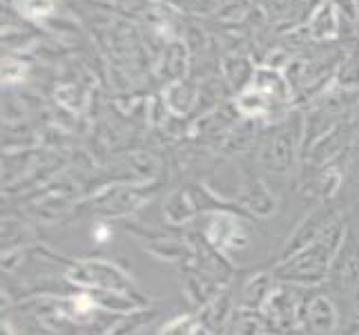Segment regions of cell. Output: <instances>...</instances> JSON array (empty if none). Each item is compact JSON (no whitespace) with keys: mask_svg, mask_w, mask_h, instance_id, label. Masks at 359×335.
Instances as JSON below:
<instances>
[{"mask_svg":"<svg viewBox=\"0 0 359 335\" xmlns=\"http://www.w3.org/2000/svg\"><path fill=\"white\" fill-rule=\"evenodd\" d=\"M22 7L29 16H45L52 9V0H22Z\"/></svg>","mask_w":359,"mask_h":335,"instance_id":"7a4b0ae2","label":"cell"},{"mask_svg":"<svg viewBox=\"0 0 359 335\" xmlns=\"http://www.w3.org/2000/svg\"><path fill=\"white\" fill-rule=\"evenodd\" d=\"M306 311H308V322L319 329V331H330L332 324H335V308L328 302V297H313L311 304H306Z\"/></svg>","mask_w":359,"mask_h":335,"instance_id":"6da1fadb","label":"cell"}]
</instances>
